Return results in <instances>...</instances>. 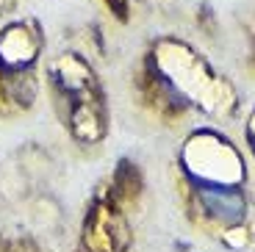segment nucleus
<instances>
[{
  "label": "nucleus",
  "mask_w": 255,
  "mask_h": 252,
  "mask_svg": "<svg viewBox=\"0 0 255 252\" xmlns=\"http://www.w3.org/2000/svg\"><path fill=\"white\" fill-rule=\"evenodd\" d=\"M42 36L33 22H14L0 33V72L6 81H25L31 67L36 64Z\"/></svg>",
  "instance_id": "nucleus-1"
},
{
  "label": "nucleus",
  "mask_w": 255,
  "mask_h": 252,
  "mask_svg": "<svg viewBox=\"0 0 255 252\" xmlns=\"http://www.w3.org/2000/svg\"><path fill=\"white\" fill-rule=\"evenodd\" d=\"M191 189L197 194L200 205L211 219L222 225H239L247 216V200H244L242 183H219V180H203V177H189Z\"/></svg>",
  "instance_id": "nucleus-2"
},
{
  "label": "nucleus",
  "mask_w": 255,
  "mask_h": 252,
  "mask_svg": "<svg viewBox=\"0 0 255 252\" xmlns=\"http://www.w3.org/2000/svg\"><path fill=\"white\" fill-rule=\"evenodd\" d=\"M106 6L114 11L117 19H122V22L128 19V11H130V3H128V0H106Z\"/></svg>",
  "instance_id": "nucleus-3"
}]
</instances>
